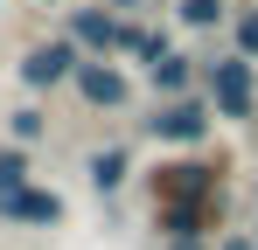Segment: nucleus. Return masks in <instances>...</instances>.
<instances>
[{
    "instance_id": "1",
    "label": "nucleus",
    "mask_w": 258,
    "mask_h": 250,
    "mask_svg": "<svg viewBox=\"0 0 258 250\" xmlns=\"http://www.w3.org/2000/svg\"><path fill=\"white\" fill-rule=\"evenodd\" d=\"M223 195V160H203V153H181V160L147 167V202L154 208H188Z\"/></svg>"
},
{
    "instance_id": "2",
    "label": "nucleus",
    "mask_w": 258,
    "mask_h": 250,
    "mask_svg": "<svg viewBox=\"0 0 258 250\" xmlns=\"http://www.w3.org/2000/svg\"><path fill=\"white\" fill-rule=\"evenodd\" d=\"M203 97H210V111H216V118H230V125H258V70L244 63V56H223V63H210Z\"/></svg>"
},
{
    "instance_id": "3",
    "label": "nucleus",
    "mask_w": 258,
    "mask_h": 250,
    "mask_svg": "<svg viewBox=\"0 0 258 250\" xmlns=\"http://www.w3.org/2000/svg\"><path fill=\"white\" fill-rule=\"evenodd\" d=\"M210 125H216V111H210V97L196 90V97H174V104H161V111H147L140 132H147V139H161V146H203V139H210Z\"/></svg>"
},
{
    "instance_id": "4",
    "label": "nucleus",
    "mask_w": 258,
    "mask_h": 250,
    "mask_svg": "<svg viewBox=\"0 0 258 250\" xmlns=\"http://www.w3.org/2000/svg\"><path fill=\"white\" fill-rule=\"evenodd\" d=\"M77 63H84V49H77L70 35H63V42H42V49L21 56V83H28V90H56V83L77 77Z\"/></svg>"
},
{
    "instance_id": "5",
    "label": "nucleus",
    "mask_w": 258,
    "mask_h": 250,
    "mask_svg": "<svg viewBox=\"0 0 258 250\" xmlns=\"http://www.w3.org/2000/svg\"><path fill=\"white\" fill-rule=\"evenodd\" d=\"M77 97H84L91 111H119V104H126L133 97V83H126V70H119V63H105V56H84V63H77Z\"/></svg>"
},
{
    "instance_id": "6",
    "label": "nucleus",
    "mask_w": 258,
    "mask_h": 250,
    "mask_svg": "<svg viewBox=\"0 0 258 250\" xmlns=\"http://www.w3.org/2000/svg\"><path fill=\"white\" fill-rule=\"evenodd\" d=\"M0 215H7L14 229H56V222H63V195L42 188V181H28V188H14V195L0 202Z\"/></svg>"
},
{
    "instance_id": "7",
    "label": "nucleus",
    "mask_w": 258,
    "mask_h": 250,
    "mask_svg": "<svg viewBox=\"0 0 258 250\" xmlns=\"http://www.w3.org/2000/svg\"><path fill=\"white\" fill-rule=\"evenodd\" d=\"M154 229H161V243H168V236H203V243H210L216 229H223V195L188 202V208H154Z\"/></svg>"
},
{
    "instance_id": "8",
    "label": "nucleus",
    "mask_w": 258,
    "mask_h": 250,
    "mask_svg": "<svg viewBox=\"0 0 258 250\" xmlns=\"http://www.w3.org/2000/svg\"><path fill=\"white\" fill-rule=\"evenodd\" d=\"M70 42L84 56H112L119 49V14L112 7H70Z\"/></svg>"
},
{
    "instance_id": "9",
    "label": "nucleus",
    "mask_w": 258,
    "mask_h": 250,
    "mask_svg": "<svg viewBox=\"0 0 258 250\" xmlns=\"http://www.w3.org/2000/svg\"><path fill=\"white\" fill-rule=\"evenodd\" d=\"M126 181H133V146H105V153H91V188H98V202H119Z\"/></svg>"
},
{
    "instance_id": "10",
    "label": "nucleus",
    "mask_w": 258,
    "mask_h": 250,
    "mask_svg": "<svg viewBox=\"0 0 258 250\" xmlns=\"http://www.w3.org/2000/svg\"><path fill=\"white\" fill-rule=\"evenodd\" d=\"M147 77H154V90H161L168 104H174V97H196V56H174V49H168Z\"/></svg>"
},
{
    "instance_id": "11",
    "label": "nucleus",
    "mask_w": 258,
    "mask_h": 250,
    "mask_svg": "<svg viewBox=\"0 0 258 250\" xmlns=\"http://www.w3.org/2000/svg\"><path fill=\"white\" fill-rule=\"evenodd\" d=\"M112 56H133V63L154 70V63L168 56V35H161V28H140V21H119V49H112Z\"/></svg>"
},
{
    "instance_id": "12",
    "label": "nucleus",
    "mask_w": 258,
    "mask_h": 250,
    "mask_svg": "<svg viewBox=\"0 0 258 250\" xmlns=\"http://www.w3.org/2000/svg\"><path fill=\"white\" fill-rule=\"evenodd\" d=\"M28 181H35V160H28V146H7V153H0V202H7L14 188H28Z\"/></svg>"
},
{
    "instance_id": "13",
    "label": "nucleus",
    "mask_w": 258,
    "mask_h": 250,
    "mask_svg": "<svg viewBox=\"0 0 258 250\" xmlns=\"http://www.w3.org/2000/svg\"><path fill=\"white\" fill-rule=\"evenodd\" d=\"M42 111H35V104H21V111H14V118H7V139H14V146H35V139H42Z\"/></svg>"
},
{
    "instance_id": "14",
    "label": "nucleus",
    "mask_w": 258,
    "mask_h": 250,
    "mask_svg": "<svg viewBox=\"0 0 258 250\" xmlns=\"http://www.w3.org/2000/svg\"><path fill=\"white\" fill-rule=\"evenodd\" d=\"M174 14H181L188 28H210V21H223V0H181Z\"/></svg>"
},
{
    "instance_id": "15",
    "label": "nucleus",
    "mask_w": 258,
    "mask_h": 250,
    "mask_svg": "<svg viewBox=\"0 0 258 250\" xmlns=\"http://www.w3.org/2000/svg\"><path fill=\"white\" fill-rule=\"evenodd\" d=\"M237 56H244V63L258 56V7H244V14H237Z\"/></svg>"
},
{
    "instance_id": "16",
    "label": "nucleus",
    "mask_w": 258,
    "mask_h": 250,
    "mask_svg": "<svg viewBox=\"0 0 258 250\" xmlns=\"http://www.w3.org/2000/svg\"><path fill=\"white\" fill-rule=\"evenodd\" d=\"M216 250H258V236H251V229H230V236H223Z\"/></svg>"
},
{
    "instance_id": "17",
    "label": "nucleus",
    "mask_w": 258,
    "mask_h": 250,
    "mask_svg": "<svg viewBox=\"0 0 258 250\" xmlns=\"http://www.w3.org/2000/svg\"><path fill=\"white\" fill-rule=\"evenodd\" d=\"M161 250H210V243H203V236H168Z\"/></svg>"
},
{
    "instance_id": "18",
    "label": "nucleus",
    "mask_w": 258,
    "mask_h": 250,
    "mask_svg": "<svg viewBox=\"0 0 258 250\" xmlns=\"http://www.w3.org/2000/svg\"><path fill=\"white\" fill-rule=\"evenodd\" d=\"M105 7H112V14H126V7H140V0H105Z\"/></svg>"
},
{
    "instance_id": "19",
    "label": "nucleus",
    "mask_w": 258,
    "mask_h": 250,
    "mask_svg": "<svg viewBox=\"0 0 258 250\" xmlns=\"http://www.w3.org/2000/svg\"><path fill=\"white\" fill-rule=\"evenodd\" d=\"M42 7H56V0H42Z\"/></svg>"
},
{
    "instance_id": "20",
    "label": "nucleus",
    "mask_w": 258,
    "mask_h": 250,
    "mask_svg": "<svg viewBox=\"0 0 258 250\" xmlns=\"http://www.w3.org/2000/svg\"><path fill=\"white\" fill-rule=\"evenodd\" d=\"M251 236H258V229H251Z\"/></svg>"
}]
</instances>
